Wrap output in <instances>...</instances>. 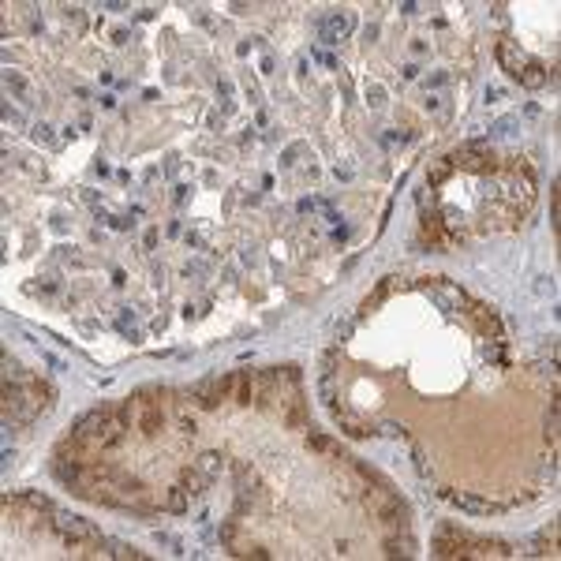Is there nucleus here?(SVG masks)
Returning <instances> with one entry per match:
<instances>
[{"label": "nucleus", "instance_id": "obj_24", "mask_svg": "<svg viewBox=\"0 0 561 561\" xmlns=\"http://www.w3.org/2000/svg\"><path fill=\"white\" fill-rule=\"evenodd\" d=\"M367 105H371V109H382L385 105V86H378V83L367 86Z\"/></svg>", "mask_w": 561, "mask_h": 561}, {"label": "nucleus", "instance_id": "obj_23", "mask_svg": "<svg viewBox=\"0 0 561 561\" xmlns=\"http://www.w3.org/2000/svg\"><path fill=\"white\" fill-rule=\"evenodd\" d=\"M378 434L397 438V441H408V427H404V423H393V419H390V423H382V427H378Z\"/></svg>", "mask_w": 561, "mask_h": 561}, {"label": "nucleus", "instance_id": "obj_2", "mask_svg": "<svg viewBox=\"0 0 561 561\" xmlns=\"http://www.w3.org/2000/svg\"><path fill=\"white\" fill-rule=\"evenodd\" d=\"M57 532H60V539L68 543L71 550H86V546H105V539H101V532L94 527L90 520H83V516H71V513H64V516H57Z\"/></svg>", "mask_w": 561, "mask_h": 561}, {"label": "nucleus", "instance_id": "obj_7", "mask_svg": "<svg viewBox=\"0 0 561 561\" xmlns=\"http://www.w3.org/2000/svg\"><path fill=\"white\" fill-rule=\"evenodd\" d=\"M352 27H355V19H352V12H344V8H333V12H326L318 19V34H322L326 45H337L341 38H348Z\"/></svg>", "mask_w": 561, "mask_h": 561}, {"label": "nucleus", "instance_id": "obj_16", "mask_svg": "<svg viewBox=\"0 0 561 561\" xmlns=\"http://www.w3.org/2000/svg\"><path fill=\"white\" fill-rule=\"evenodd\" d=\"M105 546H109L105 554H109V558H120V561H143V558H146L143 550H135L132 543H124V539H105Z\"/></svg>", "mask_w": 561, "mask_h": 561}, {"label": "nucleus", "instance_id": "obj_8", "mask_svg": "<svg viewBox=\"0 0 561 561\" xmlns=\"http://www.w3.org/2000/svg\"><path fill=\"white\" fill-rule=\"evenodd\" d=\"M449 161H453V165H464V169H476V172L494 169V157L487 154V143H464Z\"/></svg>", "mask_w": 561, "mask_h": 561}, {"label": "nucleus", "instance_id": "obj_22", "mask_svg": "<svg viewBox=\"0 0 561 561\" xmlns=\"http://www.w3.org/2000/svg\"><path fill=\"white\" fill-rule=\"evenodd\" d=\"M307 449H315V453H337V449H333V441H329L326 434H315V430L307 434Z\"/></svg>", "mask_w": 561, "mask_h": 561}, {"label": "nucleus", "instance_id": "obj_3", "mask_svg": "<svg viewBox=\"0 0 561 561\" xmlns=\"http://www.w3.org/2000/svg\"><path fill=\"white\" fill-rule=\"evenodd\" d=\"M236 393V374H210V378H202L195 385V401L202 408H218L221 401H229V397Z\"/></svg>", "mask_w": 561, "mask_h": 561}, {"label": "nucleus", "instance_id": "obj_6", "mask_svg": "<svg viewBox=\"0 0 561 561\" xmlns=\"http://www.w3.org/2000/svg\"><path fill=\"white\" fill-rule=\"evenodd\" d=\"M430 554L434 558H468V532H460L453 524H441L434 543H430Z\"/></svg>", "mask_w": 561, "mask_h": 561}, {"label": "nucleus", "instance_id": "obj_17", "mask_svg": "<svg viewBox=\"0 0 561 561\" xmlns=\"http://www.w3.org/2000/svg\"><path fill=\"white\" fill-rule=\"evenodd\" d=\"M206 483H210V476H206V471H199V468H187V471L180 476V487L187 490L191 498H199V494L206 490Z\"/></svg>", "mask_w": 561, "mask_h": 561}, {"label": "nucleus", "instance_id": "obj_5", "mask_svg": "<svg viewBox=\"0 0 561 561\" xmlns=\"http://www.w3.org/2000/svg\"><path fill=\"white\" fill-rule=\"evenodd\" d=\"M419 288H423V292L434 299L441 311H449V315H460V311L471 304V299L464 296L457 285H446V280H419Z\"/></svg>", "mask_w": 561, "mask_h": 561}, {"label": "nucleus", "instance_id": "obj_13", "mask_svg": "<svg viewBox=\"0 0 561 561\" xmlns=\"http://www.w3.org/2000/svg\"><path fill=\"white\" fill-rule=\"evenodd\" d=\"M397 288H404V277H382V285L363 299V307H360V311H363V315H367V311H374L378 304H385V299H390V296L397 292Z\"/></svg>", "mask_w": 561, "mask_h": 561}, {"label": "nucleus", "instance_id": "obj_26", "mask_svg": "<svg viewBox=\"0 0 561 561\" xmlns=\"http://www.w3.org/2000/svg\"><path fill=\"white\" fill-rule=\"evenodd\" d=\"M412 464H416V471H419V476H423V479H430V464H427V453L419 449V446H412Z\"/></svg>", "mask_w": 561, "mask_h": 561}, {"label": "nucleus", "instance_id": "obj_19", "mask_svg": "<svg viewBox=\"0 0 561 561\" xmlns=\"http://www.w3.org/2000/svg\"><path fill=\"white\" fill-rule=\"evenodd\" d=\"M449 172H453V161L441 157V161H434V165L427 169V183H430V187H441V183L449 180Z\"/></svg>", "mask_w": 561, "mask_h": 561}, {"label": "nucleus", "instance_id": "obj_33", "mask_svg": "<svg viewBox=\"0 0 561 561\" xmlns=\"http://www.w3.org/2000/svg\"><path fill=\"white\" fill-rule=\"evenodd\" d=\"M113 41L116 45H127V30H113Z\"/></svg>", "mask_w": 561, "mask_h": 561}, {"label": "nucleus", "instance_id": "obj_14", "mask_svg": "<svg viewBox=\"0 0 561 561\" xmlns=\"http://www.w3.org/2000/svg\"><path fill=\"white\" fill-rule=\"evenodd\" d=\"M468 315L476 318L479 333H487V337L498 341V315H494V311H490L487 304H468Z\"/></svg>", "mask_w": 561, "mask_h": 561}, {"label": "nucleus", "instance_id": "obj_18", "mask_svg": "<svg viewBox=\"0 0 561 561\" xmlns=\"http://www.w3.org/2000/svg\"><path fill=\"white\" fill-rule=\"evenodd\" d=\"M520 83L527 86V90H539V86H546V83H550V75H546V68H543V64L527 60V68L520 71Z\"/></svg>", "mask_w": 561, "mask_h": 561}, {"label": "nucleus", "instance_id": "obj_20", "mask_svg": "<svg viewBox=\"0 0 561 561\" xmlns=\"http://www.w3.org/2000/svg\"><path fill=\"white\" fill-rule=\"evenodd\" d=\"M385 554H390V558H412L416 554V543H412V539H385Z\"/></svg>", "mask_w": 561, "mask_h": 561}, {"label": "nucleus", "instance_id": "obj_29", "mask_svg": "<svg viewBox=\"0 0 561 561\" xmlns=\"http://www.w3.org/2000/svg\"><path fill=\"white\" fill-rule=\"evenodd\" d=\"M30 135H34L38 143H49V146L57 143V139H52V127H49V124H38V127H34V132H30Z\"/></svg>", "mask_w": 561, "mask_h": 561}, {"label": "nucleus", "instance_id": "obj_21", "mask_svg": "<svg viewBox=\"0 0 561 561\" xmlns=\"http://www.w3.org/2000/svg\"><path fill=\"white\" fill-rule=\"evenodd\" d=\"M187 505H191V494L183 490V487H172V490H169V502H165L169 513H187Z\"/></svg>", "mask_w": 561, "mask_h": 561}, {"label": "nucleus", "instance_id": "obj_4", "mask_svg": "<svg viewBox=\"0 0 561 561\" xmlns=\"http://www.w3.org/2000/svg\"><path fill=\"white\" fill-rule=\"evenodd\" d=\"M132 408H135L139 430H143L146 438H154V434H161V427H165V416H161V404L154 401V393H150V390H143V393H135V401H132Z\"/></svg>", "mask_w": 561, "mask_h": 561}, {"label": "nucleus", "instance_id": "obj_9", "mask_svg": "<svg viewBox=\"0 0 561 561\" xmlns=\"http://www.w3.org/2000/svg\"><path fill=\"white\" fill-rule=\"evenodd\" d=\"M498 64L505 75H513V79H520V71L527 68V52L516 45V41H498Z\"/></svg>", "mask_w": 561, "mask_h": 561}, {"label": "nucleus", "instance_id": "obj_27", "mask_svg": "<svg viewBox=\"0 0 561 561\" xmlns=\"http://www.w3.org/2000/svg\"><path fill=\"white\" fill-rule=\"evenodd\" d=\"M513 127H516V116H502V120L490 127V135H513Z\"/></svg>", "mask_w": 561, "mask_h": 561}, {"label": "nucleus", "instance_id": "obj_25", "mask_svg": "<svg viewBox=\"0 0 561 561\" xmlns=\"http://www.w3.org/2000/svg\"><path fill=\"white\" fill-rule=\"evenodd\" d=\"M218 468H221V453H202V457H199V471H206V476H213Z\"/></svg>", "mask_w": 561, "mask_h": 561}, {"label": "nucleus", "instance_id": "obj_12", "mask_svg": "<svg viewBox=\"0 0 561 561\" xmlns=\"http://www.w3.org/2000/svg\"><path fill=\"white\" fill-rule=\"evenodd\" d=\"M446 498L457 505V509H468L476 516H490V513H502V505H494L487 498H476V494H457V490H446Z\"/></svg>", "mask_w": 561, "mask_h": 561}, {"label": "nucleus", "instance_id": "obj_11", "mask_svg": "<svg viewBox=\"0 0 561 561\" xmlns=\"http://www.w3.org/2000/svg\"><path fill=\"white\" fill-rule=\"evenodd\" d=\"M258 393H262V374H255V371H240L236 374V404H255L258 401Z\"/></svg>", "mask_w": 561, "mask_h": 561}, {"label": "nucleus", "instance_id": "obj_15", "mask_svg": "<svg viewBox=\"0 0 561 561\" xmlns=\"http://www.w3.org/2000/svg\"><path fill=\"white\" fill-rule=\"evenodd\" d=\"M4 86H8V90H12L23 105H34V98H38L34 86L27 83V75H23V71H4Z\"/></svg>", "mask_w": 561, "mask_h": 561}, {"label": "nucleus", "instance_id": "obj_1", "mask_svg": "<svg viewBox=\"0 0 561 561\" xmlns=\"http://www.w3.org/2000/svg\"><path fill=\"white\" fill-rule=\"evenodd\" d=\"M363 505L371 509L374 520H382V524H401V527H404V520H408L404 502L397 498V490H393L385 479H371V483H367V490H363Z\"/></svg>", "mask_w": 561, "mask_h": 561}, {"label": "nucleus", "instance_id": "obj_30", "mask_svg": "<svg viewBox=\"0 0 561 561\" xmlns=\"http://www.w3.org/2000/svg\"><path fill=\"white\" fill-rule=\"evenodd\" d=\"M550 225L558 229V183H554V191H550Z\"/></svg>", "mask_w": 561, "mask_h": 561}, {"label": "nucleus", "instance_id": "obj_32", "mask_svg": "<svg viewBox=\"0 0 561 561\" xmlns=\"http://www.w3.org/2000/svg\"><path fill=\"white\" fill-rule=\"evenodd\" d=\"M502 98H505L502 86H487V101H502Z\"/></svg>", "mask_w": 561, "mask_h": 561}, {"label": "nucleus", "instance_id": "obj_10", "mask_svg": "<svg viewBox=\"0 0 561 561\" xmlns=\"http://www.w3.org/2000/svg\"><path fill=\"white\" fill-rule=\"evenodd\" d=\"M329 412H333V423H337V427L344 430V434H352V438H371V434H378V430H374L371 423H363L360 416L344 412V408H337V404H333Z\"/></svg>", "mask_w": 561, "mask_h": 561}, {"label": "nucleus", "instance_id": "obj_28", "mask_svg": "<svg viewBox=\"0 0 561 561\" xmlns=\"http://www.w3.org/2000/svg\"><path fill=\"white\" fill-rule=\"evenodd\" d=\"M352 329H355V318H344V322H337V326H333L337 341H348V337H352Z\"/></svg>", "mask_w": 561, "mask_h": 561}, {"label": "nucleus", "instance_id": "obj_31", "mask_svg": "<svg viewBox=\"0 0 561 561\" xmlns=\"http://www.w3.org/2000/svg\"><path fill=\"white\" fill-rule=\"evenodd\" d=\"M535 292H539V296H546V292H554V277H539V285H535Z\"/></svg>", "mask_w": 561, "mask_h": 561}]
</instances>
